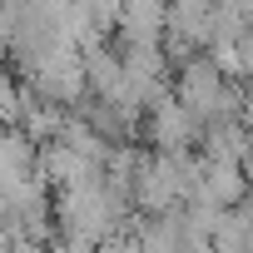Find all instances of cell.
I'll return each instance as SVG.
<instances>
[{
  "label": "cell",
  "instance_id": "1",
  "mask_svg": "<svg viewBox=\"0 0 253 253\" xmlns=\"http://www.w3.org/2000/svg\"><path fill=\"white\" fill-rule=\"evenodd\" d=\"M144 139H149V149H159V154H194V144L204 139V124H199L194 109L169 89V94H159V99L149 104V114H144Z\"/></svg>",
  "mask_w": 253,
  "mask_h": 253
},
{
  "label": "cell",
  "instance_id": "2",
  "mask_svg": "<svg viewBox=\"0 0 253 253\" xmlns=\"http://www.w3.org/2000/svg\"><path fill=\"white\" fill-rule=\"evenodd\" d=\"M114 35H119V45H164V35H169V0H124Z\"/></svg>",
  "mask_w": 253,
  "mask_h": 253
}]
</instances>
